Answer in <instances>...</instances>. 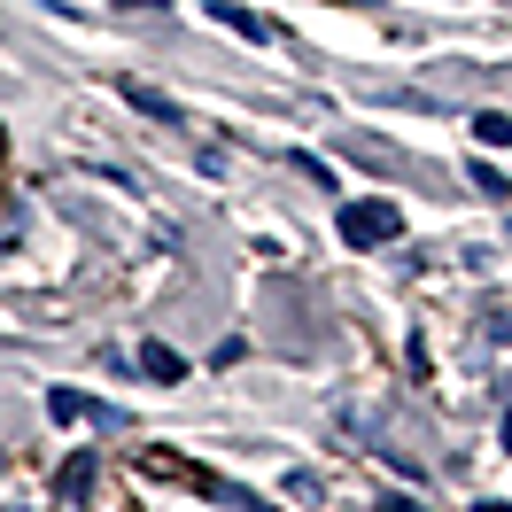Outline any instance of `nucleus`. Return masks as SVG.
<instances>
[{"instance_id": "6e6552de", "label": "nucleus", "mask_w": 512, "mask_h": 512, "mask_svg": "<svg viewBox=\"0 0 512 512\" xmlns=\"http://www.w3.org/2000/svg\"><path fill=\"white\" fill-rule=\"evenodd\" d=\"M381 512H419V505H412V497H388V505H381Z\"/></svg>"}, {"instance_id": "0eeeda50", "label": "nucleus", "mask_w": 512, "mask_h": 512, "mask_svg": "<svg viewBox=\"0 0 512 512\" xmlns=\"http://www.w3.org/2000/svg\"><path fill=\"white\" fill-rule=\"evenodd\" d=\"M241 350H249V342H241V334H225L218 350H210V365H218V373H225V365H241Z\"/></svg>"}, {"instance_id": "423d86ee", "label": "nucleus", "mask_w": 512, "mask_h": 512, "mask_svg": "<svg viewBox=\"0 0 512 512\" xmlns=\"http://www.w3.org/2000/svg\"><path fill=\"white\" fill-rule=\"evenodd\" d=\"M481 334H489L497 350H512V311H489V319H481Z\"/></svg>"}, {"instance_id": "39448f33", "label": "nucleus", "mask_w": 512, "mask_h": 512, "mask_svg": "<svg viewBox=\"0 0 512 512\" xmlns=\"http://www.w3.org/2000/svg\"><path fill=\"white\" fill-rule=\"evenodd\" d=\"M94 404L78 396V388H47V419H86Z\"/></svg>"}, {"instance_id": "f03ea898", "label": "nucleus", "mask_w": 512, "mask_h": 512, "mask_svg": "<svg viewBox=\"0 0 512 512\" xmlns=\"http://www.w3.org/2000/svg\"><path fill=\"white\" fill-rule=\"evenodd\" d=\"M210 16H218L225 32H241V39H256V47H272V24H264V16H256V8H233V0H210Z\"/></svg>"}, {"instance_id": "f257e3e1", "label": "nucleus", "mask_w": 512, "mask_h": 512, "mask_svg": "<svg viewBox=\"0 0 512 512\" xmlns=\"http://www.w3.org/2000/svg\"><path fill=\"white\" fill-rule=\"evenodd\" d=\"M396 233H404V210H396V202H381V194H373V202H342V241H350V249H388Z\"/></svg>"}, {"instance_id": "1a4fd4ad", "label": "nucleus", "mask_w": 512, "mask_h": 512, "mask_svg": "<svg viewBox=\"0 0 512 512\" xmlns=\"http://www.w3.org/2000/svg\"><path fill=\"white\" fill-rule=\"evenodd\" d=\"M497 443H505V450H512V412H505V427H497Z\"/></svg>"}, {"instance_id": "9d476101", "label": "nucleus", "mask_w": 512, "mask_h": 512, "mask_svg": "<svg viewBox=\"0 0 512 512\" xmlns=\"http://www.w3.org/2000/svg\"><path fill=\"white\" fill-rule=\"evenodd\" d=\"M481 512H512V505H481Z\"/></svg>"}, {"instance_id": "7ed1b4c3", "label": "nucleus", "mask_w": 512, "mask_h": 512, "mask_svg": "<svg viewBox=\"0 0 512 512\" xmlns=\"http://www.w3.org/2000/svg\"><path fill=\"white\" fill-rule=\"evenodd\" d=\"M140 373H148V381H163V388H171V381H179V373H187V365H179V357L163 350V342H148V357H140Z\"/></svg>"}, {"instance_id": "20e7f679", "label": "nucleus", "mask_w": 512, "mask_h": 512, "mask_svg": "<svg viewBox=\"0 0 512 512\" xmlns=\"http://www.w3.org/2000/svg\"><path fill=\"white\" fill-rule=\"evenodd\" d=\"M474 140H489V148H512V117H505V109H481V117H474Z\"/></svg>"}]
</instances>
